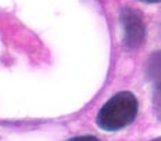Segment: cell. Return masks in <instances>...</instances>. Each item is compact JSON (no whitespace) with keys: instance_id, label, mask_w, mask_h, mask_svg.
Masks as SVG:
<instances>
[{"instance_id":"6","label":"cell","mask_w":161,"mask_h":141,"mask_svg":"<svg viewBox=\"0 0 161 141\" xmlns=\"http://www.w3.org/2000/svg\"><path fill=\"white\" fill-rule=\"evenodd\" d=\"M143 3H149V4H156V3H161V0H139Z\"/></svg>"},{"instance_id":"1","label":"cell","mask_w":161,"mask_h":141,"mask_svg":"<svg viewBox=\"0 0 161 141\" xmlns=\"http://www.w3.org/2000/svg\"><path fill=\"white\" fill-rule=\"evenodd\" d=\"M139 104L130 91H119L107 101L96 118L97 126L106 132H117L136 119Z\"/></svg>"},{"instance_id":"5","label":"cell","mask_w":161,"mask_h":141,"mask_svg":"<svg viewBox=\"0 0 161 141\" xmlns=\"http://www.w3.org/2000/svg\"><path fill=\"white\" fill-rule=\"evenodd\" d=\"M68 141H100L95 136H78V137H72Z\"/></svg>"},{"instance_id":"7","label":"cell","mask_w":161,"mask_h":141,"mask_svg":"<svg viewBox=\"0 0 161 141\" xmlns=\"http://www.w3.org/2000/svg\"><path fill=\"white\" fill-rule=\"evenodd\" d=\"M150 141H161V137H157V138H153V140H150Z\"/></svg>"},{"instance_id":"4","label":"cell","mask_w":161,"mask_h":141,"mask_svg":"<svg viewBox=\"0 0 161 141\" xmlns=\"http://www.w3.org/2000/svg\"><path fill=\"white\" fill-rule=\"evenodd\" d=\"M154 109H156L158 119H161V90L154 91Z\"/></svg>"},{"instance_id":"3","label":"cell","mask_w":161,"mask_h":141,"mask_svg":"<svg viewBox=\"0 0 161 141\" xmlns=\"http://www.w3.org/2000/svg\"><path fill=\"white\" fill-rule=\"evenodd\" d=\"M146 76L156 90H161V51H156L149 57L146 62Z\"/></svg>"},{"instance_id":"2","label":"cell","mask_w":161,"mask_h":141,"mask_svg":"<svg viewBox=\"0 0 161 141\" xmlns=\"http://www.w3.org/2000/svg\"><path fill=\"white\" fill-rule=\"evenodd\" d=\"M119 21L124 31V46L129 50H135L142 46L146 36V28L139 13L126 7L121 11Z\"/></svg>"}]
</instances>
